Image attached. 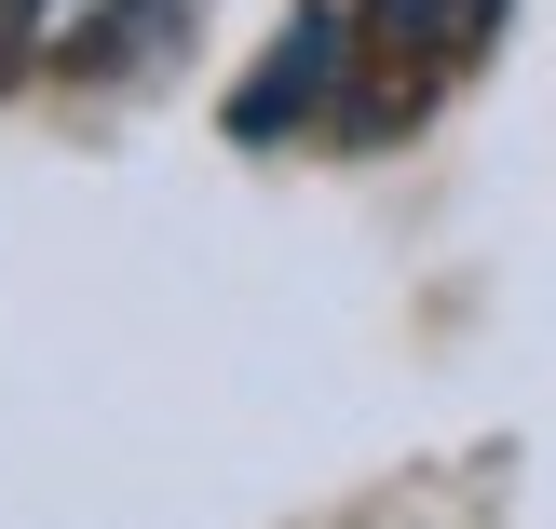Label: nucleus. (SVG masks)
Segmentation results:
<instances>
[{
  "mask_svg": "<svg viewBox=\"0 0 556 529\" xmlns=\"http://www.w3.org/2000/svg\"><path fill=\"white\" fill-rule=\"evenodd\" d=\"M340 68H353V0H299V14H286V41H271V68L231 96V136H244V150L299 136L326 96H340Z\"/></svg>",
  "mask_w": 556,
  "mask_h": 529,
  "instance_id": "1",
  "label": "nucleus"
},
{
  "mask_svg": "<svg viewBox=\"0 0 556 529\" xmlns=\"http://www.w3.org/2000/svg\"><path fill=\"white\" fill-rule=\"evenodd\" d=\"M150 14H163V0H14L0 41H27L41 68H109L123 41H150Z\"/></svg>",
  "mask_w": 556,
  "mask_h": 529,
  "instance_id": "2",
  "label": "nucleus"
},
{
  "mask_svg": "<svg viewBox=\"0 0 556 529\" xmlns=\"http://www.w3.org/2000/svg\"><path fill=\"white\" fill-rule=\"evenodd\" d=\"M0 27H14V0H0Z\"/></svg>",
  "mask_w": 556,
  "mask_h": 529,
  "instance_id": "3",
  "label": "nucleus"
}]
</instances>
